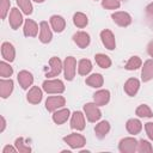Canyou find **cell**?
I'll return each mask as SVG.
<instances>
[{
	"instance_id": "e0dca14e",
	"label": "cell",
	"mask_w": 153,
	"mask_h": 153,
	"mask_svg": "<svg viewBox=\"0 0 153 153\" xmlns=\"http://www.w3.org/2000/svg\"><path fill=\"white\" fill-rule=\"evenodd\" d=\"M42 97H43L42 90H41L38 86L31 87V88L29 90L27 94H26V99H27V102L31 103V104H38V103H41Z\"/></svg>"
},
{
	"instance_id": "60d3db41",
	"label": "cell",
	"mask_w": 153,
	"mask_h": 153,
	"mask_svg": "<svg viewBox=\"0 0 153 153\" xmlns=\"http://www.w3.org/2000/svg\"><path fill=\"white\" fill-rule=\"evenodd\" d=\"M146 12H147L149 16H152V17H153V2H152V4H149V5L146 7Z\"/></svg>"
},
{
	"instance_id": "5b68a950",
	"label": "cell",
	"mask_w": 153,
	"mask_h": 153,
	"mask_svg": "<svg viewBox=\"0 0 153 153\" xmlns=\"http://www.w3.org/2000/svg\"><path fill=\"white\" fill-rule=\"evenodd\" d=\"M118 149L122 153H134L137 149V141L134 137H124L120 141Z\"/></svg>"
},
{
	"instance_id": "30bf717a",
	"label": "cell",
	"mask_w": 153,
	"mask_h": 153,
	"mask_svg": "<svg viewBox=\"0 0 153 153\" xmlns=\"http://www.w3.org/2000/svg\"><path fill=\"white\" fill-rule=\"evenodd\" d=\"M71 127L75 130H82L85 128V117L81 111H75L71 118Z\"/></svg>"
},
{
	"instance_id": "ba28073f",
	"label": "cell",
	"mask_w": 153,
	"mask_h": 153,
	"mask_svg": "<svg viewBox=\"0 0 153 153\" xmlns=\"http://www.w3.org/2000/svg\"><path fill=\"white\" fill-rule=\"evenodd\" d=\"M49 65H50V71L45 73V76H47V78L57 76V75L61 73L62 68H63L61 60H60L59 57H56V56H54V57H51V59L49 60Z\"/></svg>"
},
{
	"instance_id": "f1b7e54d",
	"label": "cell",
	"mask_w": 153,
	"mask_h": 153,
	"mask_svg": "<svg viewBox=\"0 0 153 153\" xmlns=\"http://www.w3.org/2000/svg\"><path fill=\"white\" fill-rule=\"evenodd\" d=\"M94 60H96L97 65H98L100 68L106 69V68H109V67L111 66V60H110V57L106 56L105 54H97V55L94 56Z\"/></svg>"
},
{
	"instance_id": "277c9868",
	"label": "cell",
	"mask_w": 153,
	"mask_h": 153,
	"mask_svg": "<svg viewBox=\"0 0 153 153\" xmlns=\"http://www.w3.org/2000/svg\"><path fill=\"white\" fill-rule=\"evenodd\" d=\"M75 67H76V61L73 56L66 57L63 62V69H65V78L66 80L71 81L75 76Z\"/></svg>"
},
{
	"instance_id": "f546056e",
	"label": "cell",
	"mask_w": 153,
	"mask_h": 153,
	"mask_svg": "<svg viewBox=\"0 0 153 153\" xmlns=\"http://www.w3.org/2000/svg\"><path fill=\"white\" fill-rule=\"evenodd\" d=\"M141 65H142V62H141V59H140L139 56H131V57L128 60V62L126 63L124 68H126L127 71H135V69L140 68Z\"/></svg>"
},
{
	"instance_id": "d590c367",
	"label": "cell",
	"mask_w": 153,
	"mask_h": 153,
	"mask_svg": "<svg viewBox=\"0 0 153 153\" xmlns=\"http://www.w3.org/2000/svg\"><path fill=\"white\" fill-rule=\"evenodd\" d=\"M102 6L106 10H116L121 6L120 0H102Z\"/></svg>"
},
{
	"instance_id": "7402d4cb",
	"label": "cell",
	"mask_w": 153,
	"mask_h": 153,
	"mask_svg": "<svg viewBox=\"0 0 153 153\" xmlns=\"http://www.w3.org/2000/svg\"><path fill=\"white\" fill-rule=\"evenodd\" d=\"M50 25L55 32H62L66 27V20L61 16H51L50 17Z\"/></svg>"
},
{
	"instance_id": "ffe728a7",
	"label": "cell",
	"mask_w": 153,
	"mask_h": 153,
	"mask_svg": "<svg viewBox=\"0 0 153 153\" xmlns=\"http://www.w3.org/2000/svg\"><path fill=\"white\" fill-rule=\"evenodd\" d=\"M23 30H24V35L26 37H35L38 32V25L32 19H26Z\"/></svg>"
},
{
	"instance_id": "8992f818",
	"label": "cell",
	"mask_w": 153,
	"mask_h": 153,
	"mask_svg": "<svg viewBox=\"0 0 153 153\" xmlns=\"http://www.w3.org/2000/svg\"><path fill=\"white\" fill-rule=\"evenodd\" d=\"M66 104V99L62 96H53L48 97L45 100V109L50 112H54L59 108H62Z\"/></svg>"
},
{
	"instance_id": "484cf974",
	"label": "cell",
	"mask_w": 153,
	"mask_h": 153,
	"mask_svg": "<svg viewBox=\"0 0 153 153\" xmlns=\"http://www.w3.org/2000/svg\"><path fill=\"white\" fill-rule=\"evenodd\" d=\"M109 130H110V124L108 121L99 122L94 128V133H96V136L98 139H104L106 136V134L109 133Z\"/></svg>"
},
{
	"instance_id": "836d02e7",
	"label": "cell",
	"mask_w": 153,
	"mask_h": 153,
	"mask_svg": "<svg viewBox=\"0 0 153 153\" xmlns=\"http://www.w3.org/2000/svg\"><path fill=\"white\" fill-rule=\"evenodd\" d=\"M137 152H140V153H152L153 152V148H152V145L148 142V141H146V140H140L139 142H137V149H136Z\"/></svg>"
},
{
	"instance_id": "4dcf8cb0",
	"label": "cell",
	"mask_w": 153,
	"mask_h": 153,
	"mask_svg": "<svg viewBox=\"0 0 153 153\" xmlns=\"http://www.w3.org/2000/svg\"><path fill=\"white\" fill-rule=\"evenodd\" d=\"M17 4L19 6V8L23 11L24 14L30 16L32 13V5H31V0H17Z\"/></svg>"
},
{
	"instance_id": "d6986e66",
	"label": "cell",
	"mask_w": 153,
	"mask_h": 153,
	"mask_svg": "<svg viewBox=\"0 0 153 153\" xmlns=\"http://www.w3.org/2000/svg\"><path fill=\"white\" fill-rule=\"evenodd\" d=\"M93 100L99 106L105 105L110 100V92L108 90H99L93 94Z\"/></svg>"
},
{
	"instance_id": "d4e9b609",
	"label": "cell",
	"mask_w": 153,
	"mask_h": 153,
	"mask_svg": "<svg viewBox=\"0 0 153 153\" xmlns=\"http://www.w3.org/2000/svg\"><path fill=\"white\" fill-rule=\"evenodd\" d=\"M71 115V111L69 109H61V110H57L53 114V121L56 123V124H62L65 123L68 117Z\"/></svg>"
},
{
	"instance_id": "f35d334b",
	"label": "cell",
	"mask_w": 153,
	"mask_h": 153,
	"mask_svg": "<svg viewBox=\"0 0 153 153\" xmlns=\"http://www.w3.org/2000/svg\"><path fill=\"white\" fill-rule=\"evenodd\" d=\"M17 151H18V149L14 148V147H12V146H5L4 149H2V153H8V152L14 153V152H17Z\"/></svg>"
},
{
	"instance_id": "d6a6232c",
	"label": "cell",
	"mask_w": 153,
	"mask_h": 153,
	"mask_svg": "<svg viewBox=\"0 0 153 153\" xmlns=\"http://www.w3.org/2000/svg\"><path fill=\"white\" fill-rule=\"evenodd\" d=\"M12 74H13V68L8 63H6L5 61H1L0 62V75H1V78H8Z\"/></svg>"
},
{
	"instance_id": "7c38bea8",
	"label": "cell",
	"mask_w": 153,
	"mask_h": 153,
	"mask_svg": "<svg viewBox=\"0 0 153 153\" xmlns=\"http://www.w3.org/2000/svg\"><path fill=\"white\" fill-rule=\"evenodd\" d=\"M1 55H2L4 60H6V61H8V62L14 61V57H16L14 47H13L10 42H4V43L1 44Z\"/></svg>"
},
{
	"instance_id": "9c48e42d",
	"label": "cell",
	"mask_w": 153,
	"mask_h": 153,
	"mask_svg": "<svg viewBox=\"0 0 153 153\" xmlns=\"http://www.w3.org/2000/svg\"><path fill=\"white\" fill-rule=\"evenodd\" d=\"M100 38H102V42H103V44L105 45L106 49H109V50H114L115 49V47H116L115 36L110 30H108V29L103 30L100 32Z\"/></svg>"
},
{
	"instance_id": "ab89813d",
	"label": "cell",
	"mask_w": 153,
	"mask_h": 153,
	"mask_svg": "<svg viewBox=\"0 0 153 153\" xmlns=\"http://www.w3.org/2000/svg\"><path fill=\"white\" fill-rule=\"evenodd\" d=\"M147 53H148V55L151 56V57H153V39L148 43V45H147Z\"/></svg>"
},
{
	"instance_id": "6da1fadb",
	"label": "cell",
	"mask_w": 153,
	"mask_h": 153,
	"mask_svg": "<svg viewBox=\"0 0 153 153\" xmlns=\"http://www.w3.org/2000/svg\"><path fill=\"white\" fill-rule=\"evenodd\" d=\"M43 90L47 93H62L65 91V85L61 80L54 79V80H45L42 85Z\"/></svg>"
},
{
	"instance_id": "7bdbcfd3",
	"label": "cell",
	"mask_w": 153,
	"mask_h": 153,
	"mask_svg": "<svg viewBox=\"0 0 153 153\" xmlns=\"http://www.w3.org/2000/svg\"><path fill=\"white\" fill-rule=\"evenodd\" d=\"M33 1H36V2H38V4H41V2H43L44 0H33Z\"/></svg>"
},
{
	"instance_id": "44dd1931",
	"label": "cell",
	"mask_w": 153,
	"mask_h": 153,
	"mask_svg": "<svg viewBox=\"0 0 153 153\" xmlns=\"http://www.w3.org/2000/svg\"><path fill=\"white\" fill-rule=\"evenodd\" d=\"M141 79L142 81H148L153 79V60L149 59L143 63L142 71H141Z\"/></svg>"
},
{
	"instance_id": "52a82bcc",
	"label": "cell",
	"mask_w": 153,
	"mask_h": 153,
	"mask_svg": "<svg viewBox=\"0 0 153 153\" xmlns=\"http://www.w3.org/2000/svg\"><path fill=\"white\" fill-rule=\"evenodd\" d=\"M111 18H112V20H114L118 26H122V27H126V26L130 25V23H131V17H130V14L127 13V12H123V11L112 13V14H111Z\"/></svg>"
},
{
	"instance_id": "74e56055",
	"label": "cell",
	"mask_w": 153,
	"mask_h": 153,
	"mask_svg": "<svg viewBox=\"0 0 153 153\" xmlns=\"http://www.w3.org/2000/svg\"><path fill=\"white\" fill-rule=\"evenodd\" d=\"M145 130H146L147 136L153 141V122L146 123V124H145Z\"/></svg>"
},
{
	"instance_id": "2e32d148",
	"label": "cell",
	"mask_w": 153,
	"mask_h": 153,
	"mask_svg": "<svg viewBox=\"0 0 153 153\" xmlns=\"http://www.w3.org/2000/svg\"><path fill=\"white\" fill-rule=\"evenodd\" d=\"M73 41L74 43L79 47V48H86L88 44H90V35L84 32V31H78L76 33L73 35Z\"/></svg>"
},
{
	"instance_id": "cb8c5ba5",
	"label": "cell",
	"mask_w": 153,
	"mask_h": 153,
	"mask_svg": "<svg viewBox=\"0 0 153 153\" xmlns=\"http://www.w3.org/2000/svg\"><path fill=\"white\" fill-rule=\"evenodd\" d=\"M85 82H86L88 86H91V87L98 88V87H102V86H103L104 79H103V75H102V74L94 73V74H91L90 76H87Z\"/></svg>"
},
{
	"instance_id": "4fadbf2b",
	"label": "cell",
	"mask_w": 153,
	"mask_h": 153,
	"mask_svg": "<svg viewBox=\"0 0 153 153\" xmlns=\"http://www.w3.org/2000/svg\"><path fill=\"white\" fill-rule=\"evenodd\" d=\"M139 87H140V81H139L136 78H130V79H128V80L124 82V86H123L126 93H127L128 96H130V97H134V96L137 93Z\"/></svg>"
},
{
	"instance_id": "603a6c76",
	"label": "cell",
	"mask_w": 153,
	"mask_h": 153,
	"mask_svg": "<svg viewBox=\"0 0 153 153\" xmlns=\"http://www.w3.org/2000/svg\"><path fill=\"white\" fill-rule=\"evenodd\" d=\"M126 128H127V130H128L129 134L136 135V134H139V133L141 131V129H142V123H141L139 120H136V118H130V120L127 121Z\"/></svg>"
},
{
	"instance_id": "9a60e30c",
	"label": "cell",
	"mask_w": 153,
	"mask_h": 153,
	"mask_svg": "<svg viewBox=\"0 0 153 153\" xmlns=\"http://www.w3.org/2000/svg\"><path fill=\"white\" fill-rule=\"evenodd\" d=\"M18 82H19V85L22 86V88L26 90V88H29V86L32 85V82H33V76H32V74H31L30 72H27V71H20V72L18 73Z\"/></svg>"
},
{
	"instance_id": "ac0fdd59",
	"label": "cell",
	"mask_w": 153,
	"mask_h": 153,
	"mask_svg": "<svg viewBox=\"0 0 153 153\" xmlns=\"http://www.w3.org/2000/svg\"><path fill=\"white\" fill-rule=\"evenodd\" d=\"M13 91V80L12 79H1L0 80V96L1 98H7Z\"/></svg>"
},
{
	"instance_id": "e575fe53",
	"label": "cell",
	"mask_w": 153,
	"mask_h": 153,
	"mask_svg": "<svg viewBox=\"0 0 153 153\" xmlns=\"http://www.w3.org/2000/svg\"><path fill=\"white\" fill-rule=\"evenodd\" d=\"M14 145H16V147H17L18 152H20V153H29V152H31L30 146L25 143V141H24V139H23V137H18V139L16 140Z\"/></svg>"
},
{
	"instance_id": "7a4b0ae2",
	"label": "cell",
	"mask_w": 153,
	"mask_h": 153,
	"mask_svg": "<svg viewBox=\"0 0 153 153\" xmlns=\"http://www.w3.org/2000/svg\"><path fill=\"white\" fill-rule=\"evenodd\" d=\"M84 111L86 115V118L90 122H97L102 117V112L96 103H87L84 105Z\"/></svg>"
},
{
	"instance_id": "b9f144b4",
	"label": "cell",
	"mask_w": 153,
	"mask_h": 153,
	"mask_svg": "<svg viewBox=\"0 0 153 153\" xmlns=\"http://www.w3.org/2000/svg\"><path fill=\"white\" fill-rule=\"evenodd\" d=\"M0 121H1V128H0V131L2 133V131L5 130V127H6V121H5V117H4V116H1V117H0Z\"/></svg>"
},
{
	"instance_id": "8fae6325",
	"label": "cell",
	"mask_w": 153,
	"mask_h": 153,
	"mask_svg": "<svg viewBox=\"0 0 153 153\" xmlns=\"http://www.w3.org/2000/svg\"><path fill=\"white\" fill-rule=\"evenodd\" d=\"M39 30H41L39 31V41L42 43H49L53 38V32H51L48 23L44 20L41 22L39 23Z\"/></svg>"
},
{
	"instance_id": "5bb4252c",
	"label": "cell",
	"mask_w": 153,
	"mask_h": 153,
	"mask_svg": "<svg viewBox=\"0 0 153 153\" xmlns=\"http://www.w3.org/2000/svg\"><path fill=\"white\" fill-rule=\"evenodd\" d=\"M8 20H10V25L13 30H17L22 23H23V16L20 13V11L18 8H12L11 12H10V17H8Z\"/></svg>"
},
{
	"instance_id": "8d00e7d4",
	"label": "cell",
	"mask_w": 153,
	"mask_h": 153,
	"mask_svg": "<svg viewBox=\"0 0 153 153\" xmlns=\"http://www.w3.org/2000/svg\"><path fill=\"white\" fill-rule=\"evenodd\" d=\"M10 0H0V16H1V19H5L7 13H8V10H10Z\"/></svg>"
},
{
	"instance_id": "1f68e13d",
	"label": "cell",
	"mask_w": 153,
	"mask_h": 153,
	"mask_svg": "<svg viewBox=\"0 0 153 153\" xmlns=\"http://www.w3.org/2000/svg\"><path fill=\"white\" fill-rule=\"evenodd\" d=\"M135 114L139 116V117H152L153 114H152V110L148 105L146 104H141L140 106H137Z\"/></svg>"
},
{
	"instance_id": "83f0119b",
	"label": "cell",
	"mask_w": 153,
	"mask_h": 153,
	"mask_svg": "<svg viewBox=\"0 0 153 153\" xmlns=\"http://www.w3.org/2000/svg\"><path fill=\"white\" fill-rule=\"evenodd\" d=\"M73 23H74V25H75L76 27L82 29V27H85V26L87 25L88 19H87L86 14H84V13H81V12H76V13L73 16Z\"/></svg>"
},
{
	"instance_id": "3957f363",
	"label": "cell",
	"mask_w": 153,
	"mask_h": 153,
	"mask_svg": "<svg viewBox=\"0 0 153 153\" xmlns=\"http://www.w3.org/2000/svg\"><path fill=\"white\" fill-rule=\"evenodd\" d=\"M63 141L71 147V148H81L86 143V139L81 134H69L63 137Z\"/></svg>"
},
{
	"instance_id": "4316f807",
	"label": "cell",
	"mask_w": 153,
	"mask_h": 153,
	"mask_svg": "<svg viewBox=\"0 0 153 153\" xmlns=\"http://www.w3.org/2000/svg\"><path fill=\"white\" fill-rule=\"evenodd\" d=\"M92 69V63L90 60L87 59H82L79 61V65H78V72L80 75H87Z\"/></svg>"
}]
</instances>
